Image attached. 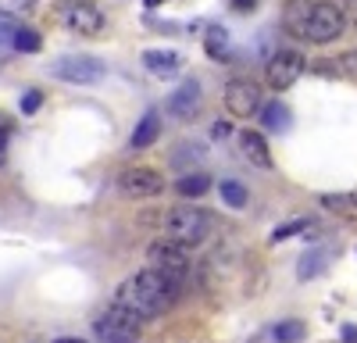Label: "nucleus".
<instances>
[{
  "mask_svg": "<svg viewBox=\"0 0 357 343\" xmlns=\"http://www.w3.org/2000/svg\"><path fill=\"white\" fill-rule=\"evenodd\" d=\"M114 300L122 304V307H129L136 319L151 322V319H161L168 307H175V300H178V282L168 279V275H161V272L143 268V272H132L129 279H122Z\"/></svg>",
  "mask_w": 357,
  "mask_h": 343,
  "instance_id": "obj_1",
  "label": "nucleus"
},
{
  "mask_svg": "<svg viewBox=\"0 0 357 343\" xmlns=\"http://www.w3.org/2000/svg\"><path fill=\"white\" fill-rule=\"evenodd\" d=\"M211 225H215V215L197 208V204H175L165 211V236L186 243V247L204 243L211 236Z\"/></svg>",
  "mask_w": 357,
  "mask_h": 343,
  "instance_id": "obj_2",
  "label": "nucleus"
},
{
  "mask_svg": "<svg viewBox=\"0 0 357 343\" xmlns=\"http://www.w3.org/2000/svg\"><path fill=\"white\" fill-rule=\"evenodd\" d=\"M93 336L100 343H139L143 336V319H136V314L122 304H114L107 311H100L93 319Z\"/></svg>",
  "mask_w": 357,
  "mask_h": 343,
  "instance_id": "obj_3",
  "label": "nucleus"
},
{
  "mask_svg": "<svg viewBox=\"0 0 357 343\" xmlns=\"http://www.w3.org/2000/svg\"><path fill=\"white\" fill-rule=\"evenodd\" d=\"M54 11H57V22L79 36H104V29H107V15L93 0H57Z\"/></svg>",
  "mask_w": 357,
  "mask_h": 343,
  "instance_id": "obj_4",
  "label": "nucleus"
},
{
  "mask_svg": "<svg viewBox=\"0 0 357 343\" xmlns=\"http://www.w3.org/2000/svg\"><path fill=\"white\" fill-rule=\"evenodd\" d=\"M50 75L68 86H97L107 75V65L93 54H61L57 61H50Z\"/></svg>",
  "mask_w": 357,
  "mask_h": 343,
  "instance_id": "obj_5",
  "label": "nucleus"
},
{
  "mask_svg": "<svg viewBox=\"0 0 357 343\" xmlns=\"http://www.w3.org/2000/svg\"><path fill=\"white\" fill-rule=\"evenodd\" d=\"M146 268L151 272H161L175 282H183L186 272H190V247L186 243H178L172 236L165 240H154L151 247H146Z\"/></svg>",
  "mask_w": 357,
  "mask_h": 343,
  "instance_id": "obj_6",
  "label": "nucleus"
},
{
  "mask_svg": "<svg viewBox=\"0 0 357 343\" xmlns=\"http://www.w3.org/2000/svg\"><path fill=\"white\" fill-rule=\"evenodd\" d=\"M347 22H350V18H347V11H343L340 4H333V0H318V4L311 8L304 40L325 47V43H333V40H340V36L347 33Z\"/></svg>",
  "mask_w": 357,
  "mask_h": 343,
  "instance_id": "obj_7",
  "label": "nucleus"
},
{
  "mask_svg": "<svg viewBox=\"0 0 357 343\" xmlns=\"http://www.w3.org/2000/svg\"><path fill=\"white\" fill-rule=\"evenodd\" d=\"M304 68H307V61H304L301 50H275L272 57H268V65H264V82L282 93L304 75Z\"/></svg>",
  "mask_w": 357,
  "mask_h": 343,
  "instance_id": "obj_8",
  "label": "nucleus"
},
{
  "mask_svg": "<svg viewBox=\"0 0 357 343\" xmlns=\"http://www.w3.org/2000/svg\"><path fill=\"white\" fill-rule=\"evenodd\" d=\"M118 193L129 200H154L165 193V176L154 168H126L118 176Z\"/></svg>",
  "mask_w": 357,
  "mask_h": 343,
  "instance_id": "obj_9",
  "label": "nucleus"
},
{
  "mask_svg": "<svg viewBox=\"0 0 357 343\" xmlns=\"http://www.w3.org/2000/svg\"><path fill=\"white\" fill-rule=\"evenodd\" d=\"M225 107L236 114V119H250L264 107V97H261V86L254 79H229L225 86Z\"/></svg>",
  "mask_w": 357,
  "mask_h": 343,
  "instance_id": "obj_10",
  "label": "nucleus"
},
{
  "mask_svg": "<svg viewBox=\"0 0 357 343\" xmlns=\"http://www.w3.org/2000/svg\"><path fill=\"white\" fill-rule=\"evenodd\" d=\"M200 100H204L200 82H197V79H186L183 86H178V90H172V97H168L165 111L172 114V119H178V122H190L193 114L200 111Z\"/></svg>",
  "mask_w": 357,
  "mask_h": 343,
  "instance_id": "obj_11",
  "label": "nucleus"
},
{
  "mask_svg": "<svg viewBox=\"0 0 357 343\" xmlns=\"http://www.w3.org/2000/svg\"><path fill=\"white\" fill-rule=\"evenodd\" d=\"M143 68L158 79H172L183 72V54L178 50H143Z\"/></svg>",
  "mask_w": 357,
  "mask_h": 343,
  "instance_id": "obj_12",
  "label": "nucleus"
},
{
  "mask_svg": "<svg viewBox=\"0 0 357 343\" xmlns=\"http://www.w3.org/2000/svg\"><path fill=\"white\" fill-rule=\"evenodd\" d=\"M240 151H243V158L254 168H261V172L272 168V151H268V143H264V136L257 129H243L240 132Z\"/></svg>",
  "mask_w": 357,
  "mask_h": 343,
  "instance_id": "obj_13",
  "label": "nucleus"
},
{
  "mask_svg": "<svg viewBox=\"0 0 357 343\" xmlns=\"http://www.w3.org/2000/svg\"><path fill=\"white\" fill-rule=\"evenodd\" d=\"M158 136H161V114L151 107L143 114V119L136 122V129H132V136H129V147L132 151H146V147H154L158 143Z\"/></svg>",
  "mask_w": 357,
  "mask_h": 343,
  "instance_id": "obj_14",
  "label": "nucleus"
},
{
  "mask_svg": "<svg viewBox=\"0 0 357 343\" xmlns=\"http://www.w3.org/2000/svg\"><path fill=\"white\" fill-rule=\"evenodd\" d=\"M257 114H261V125H264L268 132H286L289 122H293V119H289V107H286L282 100H268Z\"/></svg>",
  "mask_w": 357,
  "mask_h": 343,
  "instance_id": "obj_15",
  "label": "nucleus"
},
{
  "mask_svg": "<svg viewBox=\"0 0 357 343\" xmlns=\"http://www.w3.org/2000/svg\"><path fill=\"white\" fill-rule=\"evenodd\" d=\"M311 0H289V4H286V29H289V33L293 36H301L304 40V29H307V18H311Z\"/></svg>",
  "mask_w": 357,
  "mask_h": 343,
  "instance_id": "obj_16",
  "label": "nucleus"
},
{
  "mask_svg": "<svg viewBox=\"0 0 357 343\" xmlns=\"http://www.w3.org/2000/svg\"><path fill=\"white\" fill-rule=\"evenodd\" d=\"M204 50H207V57H215V61H229L232 43H229V33H225L222 25H211L204 33Z\"/></svg>",
  "mask_w": 357,
  "mask_h": 343,
  "instance_id": "obj_17",
  "label": "nucleus"
},
{
  "mask_svg": "<svg viewBox=\"0 0 357 343\" xmlns=\"http://www.w3.org/2000/svg\"><path fill=\"white\" fill-rule=\"evenodd\" d=\"M325 265H329V254H325V247H314V250H307L301 261H296V275H301L304 282L307 279H318L325 272Z\"/></svg>",
  "mask_w": 357,
  "mask_h": 343,
  "instance_id": "obj_18",
  "label": "nucleus"
},
{
  "mask_svg": "<svg viewBox=\"0 0 357 343\" xmlns=\"http://www.w3.org/2000/svg\"><path fill=\"white\" fill-rule=\"evenodd\" d=\"M207 190H211V179L204 176V172H193V176H183L175 183V193L183 197V200H200Z\"/></svg>",
  "mask_w": 357,
  "mask_h": 343,
  "instance_id": "obj_19",
  "label": "nucleus"
},
{
  "mask_svg": "<svg viewBox=\"0 0 357 343\" xmlns=\"http://www.w3.org/2000/svg\"><path fill=\"white\" fill-rule=\"evenodd\" d=\"M321 208L336 211L343 218H354L357 215V193H321Z\"/></svg>",
  "mask_w": 357,
  "mask_h": 343,
  "instance_id": "obj_20",
  "label": "nucleus"
},
{
  "mask_svg": "<svg viewBox=\"0 0 357 343\" xmlns=\"http://www.w3.org/2000/svg\"><path fill=\"white\" fill-rule=\"evenodd\" d=\"M272 343H301L304 336H307V326L301 322V319H286V322H279V326H272Z\"/></svg>",
  "mask_w": 357,
  "mask_h": 343,
  "instance_id": "obj_21",
  "label": "nucleus"
},
{
  "mask_svg": "<svg viewBox=\"0 0 357 343\" xmlns=\"http://www.w3.org/2000/svg\"><path fill=\"white\" fill-rule=\"evenodd\" d=\"M218 193H222L225 204H229V208H236V211H243V208L250 204L247 186H243V183H236V179H222V183H218Z\"/></svg>",
  "mask_w": 357,
  "mask_h": 343,
  "instance_id": "obj_22",
  "label": "nucleus"
},
{
  "mask_svg": "<svg viewBox=\"0 0 357 343\" xmlns=\"http://www.w3.org/2000/svg\"><path fill=\"white\" fill-rule=\"evenodd\" d=\"M40 47H43V36L29 25H22L15 33V40H11V50H18V54H40Z\"/></svg>",
  "mask_w": 357,
  "mask_h": 343,
  "instance_id": "obj_23",
  "label": "nucleus"
},
{
  "mask_svg": "<svg viewBox=\"0 0 357 343\" xmlns=\"http://www.w3.org/2000/svg\"><path fill=\"white\" fill-rule=\"evenodd\" d=\"M307 225H311V218H289V222L279 225L268 240H272V243H282V240H289V236H296V233H307Z\"/></svg>",
  "mask_w": 357,
  "mask_h": 343,
  "instance_id": "obj_24",
  "label": "nucleus"
},
{
  "mask_svg": "<svg viewBox=\"0 0 357 343\" xmlns=\"http://www.w3.org/2000/svg\"><path fill=\"white\" fill-rule=\"evenodd\" d=\"M200 158H204V147H193V143H183V147L172 151V165H178V168H186V161L193 165Z\"/></svg>",
  "mask_w": 357,
  "mask_h": 343,
  "instance_id": "obj_25",
  "label": "nucleus"
},
{
  "mask_svg": "<svg viewBox=\"0 0 357 343\" xmlns=\"http://www.w3.org/2000/svg\"><path fill=\"white\" fill-rule=\"evenodd\" d=\"M22 29V22L11 15V11H0V43L4 47H11V40H15V33Z\"/></svg>",
  "mask_w": 357,
  "mask_h": 343,
  "instance_id": "obj_26",
  "label": "nucleus"
},
{
  "mask_svg": "<svg viewBox=\"0 0 357 343\" xmlns=\"http://www.w3.org/2000/svg\"><path fill=\"white\" fill-rule=\"evenodd\" d=\"M40 107H43V93L40 90H25L22 93V100H18V111L22 114H36Z\"/></svg>",
  "mask_w": 357,
  "mask_h": 343,
  "instance_id": "obj_27",
  "label": "nucleus"
},
{
  "mask_svg": "<svg viewBox=\"0 0 357 343\" xmlns=\"http://www.w3.org/2000/svg\"><path fill=\"white\" fill-rule=\"evenodd\" d=\"M336 75H357V50H347L336 57Z\"/></svg>",
  "mask_w": 357,
  "mask_h": 343,
  "instance_id": "obj_28",
  "label": "nucleus"
},
{
  "mask_svg": "<svg viewBox=\"0 0 357 343\" xmlns=\"http://www.w3.org/2000/svg\"><path fill=\"white\" fill-rule=\"evenodd\" d=\"M211 136H215V139H225V136H232V125H229L225 119H218V122L211 125Z\"/></svg>",
  "mask_w": 357,
  "mask_h": 343,
  "instance_id": "obj_29",
  "label": "nucleus"
},
{
  "mask_svg": "<svg viewBox=\"0 0 357 343\" xmlns=\"http://www.w3.org/2000/svg\"><path fill=\"white\" fill-rule=\"evenodd\" d=\"M343 343H357V329L354 326H343Z\"/></svg>",
  "mask_w": 357,
  "mask_h": 343,
  "instance_id": "obj_30",
  "label": "nucleus"
},
{
  "mask_svg": "<svg viewBox=\"0 0 357 343\" xmlns=\"http://www.w3.org/2000/svg\"><path fill=\"white\" fill-rule=\"evenodd\" d=\"M254 0H232V11H250Z\"/></svg>",
  "mask_w": 357,
  "mask_h": 343,
  "instance_id": "obj_31",
  "label": "nucleus"
},
{
  "mask_svg": "<svg viewBox=\"0 0 357 343\" xmlns=\"http://www.w3.org/2000/svg\"><path fill=\"white\" fill-rule=\"evenodd\" d=\"M54 343H86V340H79V336H61V340H54Z\"/></svg>",
  "mask_w": 357,
  "mask_h": 343,
  "instance_id": "obj_32",
  "label": "nucleus"
},
{
  "mask_svg": "<svg viewBox=\"0 0 357 343\" xmlns=\"http://www.w3.org/2000/svg\"><path fill=\"white\" fill-rule=\"evenodd\" d=\"M4 147H8V132L0 129V154H4Z\"/></svg>",
  "mask_w": 357,
  "mask_h": 343,
  "instance_id": "obj_33",
  "label": "nucleus"
},
{
  "mask_svg": "<svg viewBox=\"0 0 357 343\" xmlns=\"http://www.w3.org/2000/svg\"><path fill=\"white\" fill-rule=\"evenodd\" d=\"M143 4H146V8H161V4H165V0H143Z\"/></svg>",
  "mask_w": 357,
  "mask_h": 343,
  "instance_id": "obj_34",
  "label": "nucleus"
}]
</instances>
